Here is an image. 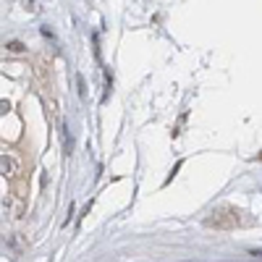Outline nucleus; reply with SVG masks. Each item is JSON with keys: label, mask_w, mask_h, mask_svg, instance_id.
<instances>
[{"label": "nucleus", "mask_w": 262, "mask_h": 262, "mask_svg": "<svg viewBox=\"0 0 262 262\" xmlns=\"http://www.w3.org/2000/svg\"><path fill=\"white\" fill-rule=\"evenodd\" d=\"M0 170H3L6 179H16L21 173V163L13 152H3V158H0Z\"/></svg>", "instance_id": "f03ea898"}, {"label": "nucleus", "mask_w": 262, "mask_h": 262, "mask_svg": "<svg viewBox=\"0 0 262 262\" xmlns=\"http://www.w3.org/2000/svg\"><path fill=\"white\" fill-rule=\"evenodd\" d=\"M257 160H262V152H259V155H257Z\"/></svg>", "instance_id": "20e7f679"}, {"label": "nucleus", "mask_w": 262, "mask_h": 262, "mask_svg": "<svg viewBox=\"0 0 262 262\" xmlns=\"http://www.w3.org/2000/svg\"><path fill=\"white\" fill-rule=\"evenodd\" d=\"M252 223H254V221H252V217H247V212L236 210V207H231V205L215 207V210L205 217V226H207V228H217V231L247 228V226H252Z\"/></svg>", "instance_id": "f257e3e1"}, {"label": "nucleus", "mask_w": 262, "mask_h": 262, "mask_svg": "<svg viewBox=\"0 0 262 262\" xmlns=\"http://www.w3.org/2000/svg\"><path fill=\"white\" fill-rule=\"evenodd\" d=\"M8 50H11V53H21V50H24V45H21V42H11Z\"/></svg>", "instance_id": "7ed1b4c3"}]
</instances>
